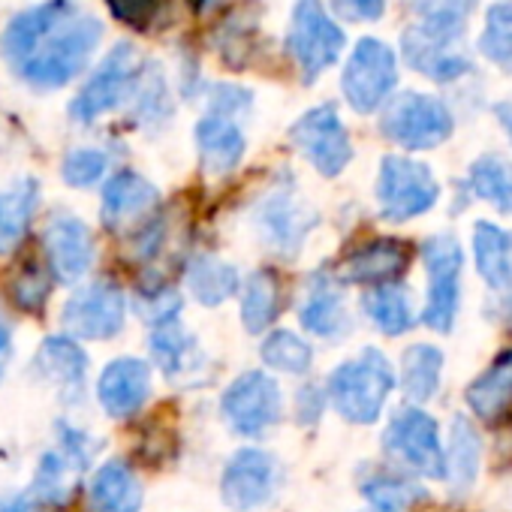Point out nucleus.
<instances>
[{
  "label": "nucleus",
  "mask_w": 512,
  "mask_h": 512,
  "mask_svg": "<svg viewBox=\"0 0 512 512\" xmlns=\"http://www.w3.org/2000/svg\"><path fill=\"white\" fill-rule=\"evenodd\" d=\"M380 130L389 142H395L404 151H431L452 136L455 118L440 97L404 91L386 103Z\"/></svg>",
  "instance_id": "nucleus-3"
},
{
  "label": "nucleus",
  "mask_w": 512,
  "mask_h": 512,
  "mask_svg": "<svg viewBox=\"0 0 512 512\" xmlns=\"http://www.w3.org/2000/svg\"><path fill=\"white\" fill-rule=\"evenodd\" d=\"M422 266L428 278V296L422 308V323L431 332H452L461 308V272H464V250L455 235L440 232L422 241Z\"/></svg>",
  "instance_id": "nucleus-4"
},
{
  "label": "nucleus",
  "mask_w": 512,
  "mask_h": 512,
  "mask_svg": "<svg viewBox=\"0 0 512 512\" xmlns=\"http://www.w3.org/2000/svg\"><path fill=\"white\" fill-rule=\"evenodd\" d=\"M40 202V187L34 178L16 181L0 193V253H10L22 244L31 217Z\"/></svg>",
  "instance_id": "nucleus-30"
},
{
  "label": "nucleus",
  "mask_w": 512,
  "mask_h": 512,
  "mask_svg": "<svg viewBox=\"0 0 512 512\" xmlns=\"http://www.w3.org/2000/svg\"><path fill=\"white\" fill-rule=\"evenodd\" d=\"M362 494L377 512H407L419 500H425L422 485H416L413 479H407L401 473H389V470H380V473H371L368 479H362Z\"/></svg>",
  "instance_id": "nucleus-34"
},
{
  "label": "nucleus",
  "mask_w": 512,
  "mask_h": 512,
  "mask_svg": "<svg viewBox=\"0 0 512 512\" xmlns=\"http://www.w3.org/2000/svg\"><path fill=\"white\" fill-rule=\"evenodd\" d=\"M395 389V371L377 347H365L356 359L341 362L329 374V401L341 419L374 425Z\"/></svg>",
  "instance_id": "nucleus-2"
},
{
  "label": "nucleus",
  "mask_w": 512,
  "mask_h": 512,
  "mask_svg": "<svg viewBox=\"0 0 512 512\" xmlns=\"http://www.w3.org/2000/svg\"><path fill=\"white\" fill-rule=\"evenodd\" d=\"M142 67H145V61H142L139 49L133 43H118L106 55L100 70L91 76V82L82 88V94L73 100V106H70L73 118L82 124H91L100 115L118 109L136 91Z\"/></svg>",
  "instance_id": "nucleus-10"
},
{
  "label": "nucleus",
  "mask_w": 512,
  "mask_h": 512,
  "mask_svg": "<svg viewBox=\"0 0 512 512\" xmlns=\"http://www.w3.org/2000/svg\"><path fill=\"white\" fill-rule=\"evenodd\" d=\"M440 199V184L431 172V166L389 154L380 163L377 175V208L380 217L389 223H407L422 214H428Z\"/></svg>",
  "instance_id": "nucleus-5"
},
{
  "label": "nucleus",
  "mask_w": 512,
  "mask_h": 512,
  "mask_svg": "<svg viewBox=\"0 0 512 512\" xmlns=\"http://www.w3.org/2000/svg\"><path fill=\"white\" fill-rule=\"evenodd\" d=\"M112 16L136 31H154L163 22L166 0H106Z\"/></svg>",
  "instance_id": "nucleus-40"
},
{
  "label": "nucleus",
  "mask_w": 512,
  "mask_h": 512,
  "mask_svg": "<svg viewBox=\"0 0 512 512\" xmlns=\"http://www.w3.org/2000/svg\"><path fill=\"white\" fill-rule=\"evenodd\" d=\"M196 136V148H199V157H202V166L205 172L211 175H226L232 172L241 157H244V133L238 130V124H232L229 118H220V115H208L196 124L193 130Z\"/></svg>",
  "instance_id": "nucleus-25"
},
{
  "label": "nucleus",
  "mask_w": 512,
  "mask_h": 512,
  "mask_svg": "<svg viewBox=\"0 0 512 512\" xmlns=\"http://www.w3.org/2000/svg\"><path fill=\"white\" fill-rule=\"evenodd\" d=\"M398 88V58L395 52L377 40V37H365L356 43L344 76H341V91L344 100L359 112V115H371L377 109H383L392 94Z\"/></svg>",
  "instance_id": "nucleus-8"
},
{
  "label": "nucleus",
  "mask_w": 512,
  "mask_h": 512,
  "mask_svg": "<svg viewBox=\"0 0 512 512\" xmlns=\"http://www.w3.org/2000/svg\"><path fill=\"white\" fill-rule=\"evenodd\" d=\"M260 356L263 362L272 368V371H281V374H308L311 365H314V350L305 338H299L296 332L290 329H278L272 332L263 347H260Z\"/></svg>",
  "instance_id": "nucleus-37"
},
{
  "label": "nucleus",
  "mask_w": 512,
  "mask_h": 512,
  "mask_svg": "<svg viewBox=\"0 0 512 512\" xmlns=\"http://www.w3.org/2000/svg\"><path fill=\"white\" fill-rule=\"evenodd\" d=\"M91 500L100 512H139L145 491L130 464L106 461L91 479Z\"/></svg>",
  "instance_id": "nucleus-26"
},
{
  "label": "nucleus",
  "mask_w": 512,
  "mask_h": 512,
  "mask_svg": "<svg viewBox=\"0 0 512 512\" xmlns=\"http://www.w3.org/2000/svg\"><path fill=\"white\" fill-rule=\"evenodd\" d=\"M332 7L341 19L350 22H377L386 10V0H332Z\"/></svg>",
  "instance_id": "nucleus-42"
},
{
  "label": "nucleus",
  "mask_w": 512,
  "mask_h": 512,
  "mask_svg": "<svg viewBox=\"0 0 512 512\" xmlns=\"http://www.w3.org/2000/svg\"><path fill=\"white\" fill-rule=\"evenodd\" d=\"M151 398V365L133 356L115 359L97 380V401L112 419L136 416Z\"/></svg>",
  "instance_id": "nucleus-18"
},
{
  "label": "nucleus",
  "mask_w": 512,
  "mask_h": 512,
  "mask_svg": "<svg viewBox=\"0 0 512 512\" xmlns=\"http://www.w3.org/2000/svg\"><path fill=\"white\" fill-rule=\"evenodd\" d=\"M157 205H160V193L148 178L136 172H118L103 187L100 214L112 232H136V229H148V220L154 217Z\"/></svg>",
  "instance_id": "nucleus-16"
},
{
  "label": "nucleus",
  "mask_w": 512,
  "mask_h": 512,
  "mask_svg": "<svg viewBox=\"0 0 512 512\" xmlns=\"http://www.w3.org/2000/svg\"><path fill=\"white\" fill-rule=\"evenodd\" d=\"M494 118L500 121L503 133H506L509 142H512V103H497V106H494Z\"/></svg>",
  "instance_id": "nucleus-47"
},
{
  "label": "nucleus",
  "mask_w": 512,
  "mask_h": 512,
  "mask_svg": "<svg viewBox=\"0 0 512 512\" xmlns=\"http://www.w3.org/2000/svg\"><path fill=\"white\" fill-rule=\"evenodd\" d=\"M187 290L193 293L196 302H202L208 308L223 305L238 290V272L229 263L217 260V256L202 253L187 266Z\"/></svg>",
  "instance_id": "nucleus-32"
},
{
  "label": "nucleus",
  "mask_w": 512,
  "mask_h": 512,
  "mask_svg": "<svg viewBox=\"0 0 512 512\" xmlns=\"http://www.w3.org/2000/svg\"><path fill=\"white\" fill-rule=\"evenodd\" d=\"M127 299L124 290L112 281H97L64 305V326L73 338L82 341H109L124 329Z\"/></svg>",
  "instance_id": "nucleus-13"
},
{
  "label": "nucleus",
  "mask_w": 512,
  "mask_h": 512,
  "mask_svg": "<svg viewBox=\"0 0 512 512\" xmlns=\"http://www.w3.org/2000/svg\"><path fill=\"white\" fill-rule=\"evenodd\" d=\"M323 410V395L317 392V386H305L299 395V419L302 422H317Z\"/></svg>",
  "instance_id": "nucleus-44"
},
{
  "label": "nucleus",
  "mask_w": 512,
  "mask_h": 512,
  "mask_svg": "<svg viewBox=\"0 0 512 512\" xmlns=\"http://www.w3.org/2000/svg\"><path fill=\"white\" fill-rule=\"evenodd\" d=\"M253 220L260 226L266 247H272L284 256H296L302 250V241L308 238V232L317 226V214L293 190H278V193L266 196L260 202V208H256Z\"/></svg>",
  "instance_id": "nucleus-15"
},
{
  "label": "nucleus",
  "mask_w": 512,
  "mask_h": 512,
  "mask_svg": "<svg viewBox=\"0 0 512 512\" xmlns=\"http://www.w3.org/2000/svg\"><path fill=\"white\" fill-rule=\"evenodd\" d=\"M401 55L410 64V70L440 85L458 82L473 70V61L461 46V37L434 31L419 22L401 34Z\"/></svg>",
  "instance_id": "nucleus-12"
},
{
  "label": "nucleus",
  "mask_w": 512,
  "mask_h": 512,
  "mask_svg": "<svg viewBox=\"0 0 512 512\" xmlns=\"http://www.w3.org/2000/svg\"><path fill=\"white\" fill-rule=\"evenodd\" d=\"M362 311L371 320L374 329H380L383 335L395 338L404 335L416 326V311H413V299L407 293V287L401 284H383V287H371L362 296Z\"/></svg>",
  "instance_id": "nucleus-27"
},
{
  "label": "nucleus",
  "mask_w": 512,
  "mask_h": 512,
  "mask_svg": "<svg viewBox=\"0 0 512 512\" xmlns=\"http://www.w3.org/2000/svg\"><path fill=\"white\" fill-rule=\"evenodd\" d=\"M7 290L19 311L40 314L52 296V272L37 260V256H28V260L22 266H16V272L10 275Z\"/></svg>",
  "instance_id": "nucleus-35"
},
{
  "label": "nucleus",
  "mask_w": 512,
  "mask_h": 512,
  "mask_svg": "<svg viewBox=\"0 0 512 512\" xmlns=\"http://www.w3.org/2000/svg\"><path fill=\"white\" fill-rule=\"evenodd\" d=\"M281 410V386L266 371H247L235 377L220 398V413L226 425L241 437H260L275 428L281 422Z\"/></svg>",
  "instance_id": "nucleus-9"
},
{
  "label": "nucleus",
  "mask_w": 512,
  "mask_h": 512,
  "mask_svg": "<svg viewBox=\"0 0 512 512\" xmlns=\"http://www.w3.org/2000/svg\"><path fill=\"white\" fill-rule=\"evenodd\" d=\"M10 359H13V329H10V323L0 320V380L7 374Z\"/></svg>",
  "instance_id": "nucleus-45"
},
{
  "label": "nucleus",
  "mask_w": 512,
  "mask_h": 512,
  "mask_svg": "<svg viewBox=\"0 0 512 512\" xmlns=\"http://www.w3.org/2000/svg\"><path fill=\"white\" fill-rule=\"evenodd\" d=\"M479 52L503 70H512V0H494L479 31Z\"/></svg>",
  "instance_id": "nucleus-36"
},
{
  "label": "nucleus",
  "mask_w": 512,
  "mask_h": 512,
  "mask_svg": "<svg viewBox=\"0 0 512 512\" xmlns=\"http://www.w3.org/2000/svg\"><path fill=\"white\" fill-rule=\"evenodd\" d=\"M109 169V157L106 151L100 148H79V151H70L67 160H64V181L70 187H91L97 184Z\"/></svg>",
  "instance_id": "nucleus-39"
},
{
  "label": "nucleus",
  "mask_w": 512,
  "mask_h": 512,
  "mask_svg": "<svg viewBox=\"0 0 512 512\" xmlns=\"http://www.w3.org/2000/svg\"><path fill=\"white\" fill-rule=\"evenodd\" d=\"M178 308H181V296L172 287H166V284H151L148 290L139 293V314L151 326H160V323L175 320Z\"/></svg>",
  "instance_id": "nucleus-41"
},
{
  "label": "nucleus",
  "mask_w": 512,
  "mask_h": 512,
  "mask_svg": "<svg viewBox=\"0 0 512 512\" xmlns=\"http://www.w3.org/2000/svg\"><path fill=\"white\" fill-rule=\"evenodd\" d=\"M467 410L482 422H503L512 410V350L494 356V362L467 386Z\"/></svg>",
  "instance_id": "nucleus-23"
},
{
  "label": "nucleus",
  "mask_w": 512,
  "mask_h": 512,
  "mask_svg": "<svg viewBox=\"0 0 512 512\" xmlns=\"http://www.w3.org/2000/svg\"><path fill=\"white\" fill-rule=\"evenodd\" d=\"M482 461V440L473 422L458 413L449 422V437L443 443V479L449 482L452 494H467L476 485Z\"/></svg>",
  "instance_id": "nucleus-22"
},
{
  "label": "nucleus",
  "mask_w": 512,
  "mask_h": 512,
  "mask_svg": "<svg viewBox=\"0 0 512 512\" xmlns=\"http://www.w3.org/2000/svg\"><path fill=\"white\" fill-rule=\"evenodd\" d=\"M281 278L272 269L247 275L241 290V323L250 335L266 332L281 314Z\"/></svg>",
  "instance_id": "nucleus-28"
},
{
  "label": "nucleus",
  "mask_w": 512,
  "mask_h": 512,
  "mask_svg": "<svg viewBox=\"0 0 512 512\" xmlns=\"http://www.w3.org/2000/svg\"><path fill=\"white\" fill-rule=\"evenodd\" d=\"M278 485V464L269 452L241 449L220 476V497L235 512H253L272 500Z\"/></svg>",
  "instance_id": "nucleus-14"
},
{
  "label": "nucleus",
  "mask_w": 512,
  "mask_h": 512,
  "mask_svg": "<svg viewBox=\"0 0 512 512\" xmlns=\"http://www.w3.org/2000/svg\"><path fill=\"white\" fill-rule=\"evenodd\" d=\"M37 365L40 371L61 383L64 389H82L85 383V374H88V356L85 350L73 341V338H46L43 347H40V356H37Z\"/></svg>",
  "instance_id": "nucleus-33"
},
{
  "label": "nucleus",
  "mask_w": 512,
  "mask_h": 512,
  "mask_svg": "<svg viewBox=\"0 0 512 512\" xmlns=\"http://www.w3.org/2000/svg\"><path fill=\"white\" fill-rule=\"evenodd\" d=\"M473 266L488 290H512V232L491 220H476L470 232Z\"/></svg>",
  "instance_id": "nucleus-21"
},
{
  "label": "nucleus",
  "mask_w": 512,
  "mask_h": 512,
  "mask_svg": "<svg viewBox=\"0 0 512 512\" xmlns=\"http://www.w3.org/2000/svg\"><path fill=\"white\" fill-rule=\"evenodd\" d=\"M410 7L419 16V25L464 37L467 19L476 10V0H410Z\"/></svg>",
  "instance_id": "nucleus-38"
},
{
  "label": "nucleus",
  "mask_w": 512,
  "mask_h": 512,
  "mask_svg": "<svg viewBox=\"0 0 512 512\" xmlns=\"http://www.w3.org/2000/svg\"><path fill=\"white\" fill-rule=\"evenodd\" d=\"M302 326L317 338H341L350 329V314L344 305L341 287L329 275H314L308 284V296L299 308Z\"/></svg>",
  "instance_id": "nucleus-24"
},
{
  "label": "nucleus",
  "mask_w": 512,
  "mask_h": 512,
  "mask_svg": "<svg viewBox=\"0 0 512 512\" xmlns=\"http://www.w3.org/2000/svg\"><path fill=\"white\" fill-rule=\"evenodd\" d=\"M467 187L500 214H512V163L500 154H482L467 169Z\"/></svg>",
  "instance_id": "nucleus-31"
},
{
  "label": "nucleus",
  "mask_w": 512,
  "mask_h": 512,
  "mask_svg": "<svg viewBox=\"0 0 512 512\" xmlns=\"http://www.w3.org/2000/svg\"><path fill=\"white\" fill-rule=\"evenodd\" d=\"M250 103V94H244V91H238V88H232V85H220L217 91H214V115H220V118H226L229 112H235V109H244Z\"/></svg>",
  "instance_id": "nucleus-43"
},
{
  "label": "nucleus",
  "mask_w": 512,
  "mask_h": 512,
  "mask_svg": "<svg viewBox=\"0 0 512 512\" xmlns=\"http://www.w3.org/2000/svg\"><path fill=\"white\" fill-rule=\"evenodd\" d=\"M100 37L103 25L85 16L73 0H43L7 25L0 55L28 85L55 91L85 70Z\"/></svg>",
  "instance_id": "nucleus-1"
},
{
  "label": "nucleus",
  "mask_w": 512,
  "mask_h": 512,
  "mask_svg": "<svg viewBox=\"0 0 512 512\" xmlns=\"http://www.w3.org/2000/svg\"><path fill=\"white\" fill-rule=\"evenodd\" d=\"M49 269L58 281L76 284L94 266V235L76 214H55L43 232Z\"/></svg>",
  "instance_id": "nucleus-17"
},
{
  "label": "nucleus",
  "mask_w": 512,
  "mask_h": 512,
  "mask_svg": "<svg viewBox=\"0 0 512 512\" xmlns=\"http://www.w3.org/2000/svg\"><path fill=\"white\" fill-rule=\"evenodd\" d=\"M0 512H40V503H37V497L19 494V497H10L0 503Z\"/></svg>",
  "instance_id": "nucleus-46"
},
{
  "label": "nucleus",
  "mask_w": 512,
  "mask_h": 512,
  "mask_svg": "<svg viewBox=\"0 0 512 512\" xmlns=\"http://www.w3.org/2000/svg\"><path fill=\"white\" fill-rule=\"evenodd\" d=\"M287 49H290L302 79L317 82L332 64H338V58L344 52V31L326 13L320 0H299L293 10V19H290Z\"/></svg>",
  "instance_id": "nucleus-6"
},
{
  "label": "nucleus",
  "mask_w": 512,
  "mask_h": 512,
  "mask_svg": "<svg viewBox=\"0 0 512 512\" xmlns=\"http://www.w3.org/2000/svg\"><path fill=\"white\" fill-rule=\"evenodd\" d=\"M151 356H154V362L160 365V371L166 374L169 383L193 386V383L205 380L208 362H205L196 338L187 335L178 320L154 326V332H151Z\"/></svg>",
  "instance_id": "nucleus-20"
},
{
  "label": "nucleus",
  "mask_w": 512,
  "mask_h": 512,
  "mask_svg": "<svg viewBox=\"0 0 512 512\" xmlns=\"http://www.w3.org/2000/svg\"><path fill=\"white\" fill-rule=\"evenodd\" d=\"M383 449L398 467L425 479H443L440 425L422 407H404L389 419L383 431Z\"/></svg>",
  "instance_id": "nucleus-7"
},
{
  "label": "nucleus",
  "mask_w": 512,
  "mask_h": 512,
  "mask_svg": "<svg viewBox=\"0 0 512 512\" xmlns=\"http://www.w3.org/2000/svg\"><path fill=\"white\" fill-rule=\"evenodd\" d=\"M410 266V250L404 241L395 238H371L353 247L344 263H341V278L350 284H368V287H383L395 284Z\"/></svg>",
  "instance_id": "nucleus-19"
},
{
  "label": "nucleus",
  "mask_w": 512,
  "mask_h": 512,
  "mask_svg": "<svg viewBox=\"0 0 512 512\" xmlns=\"http://www.w3.org/2000/svg\"><path fill=\"white\" fill-rule=\"evenodd\" d=\"M293 145L305 154V160L326 178L341 175L353 160V142L350 133L332 103H323L317 109H308L293 127H290Z\"/></svg>",
  "instance_id": "nucleus-11"
},
{
  "label": "nucleus",
  "mask_w": 512,
  "mask_h": 512,
  "mask_svg": "<svg viewBox=\"0 0 512 512\" xmlns=\"http://www.w3.org/2000/svg\"><path fill=\"white\" fill-rule=\"evenodd\" d=\"M443 350L434 344H410L401 356V389L413 404H425L440 392Z\"/></svg>",
  "instance_id": "nucleus-29"
}]
</instances>
